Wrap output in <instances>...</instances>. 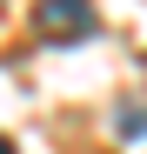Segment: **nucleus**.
I'll use <instances>...</instances> for the list:
<instances>
[{"mask_svg":"<svg viewBox=\"0 0 147 154\" xmlns=\"http://www.w3.org/2000/svg\"><path fill=\"white\" fill-rule=\"evenodd\" d=\"M34 27H40V40H54V47L87 40L94 34V7H87V0H34Z\"/></svg>","mask_w":147,"mask_h":154,"instance_id":"f257e3e1","label":"nucleus"},{"mask_svg":"<svg viewBox=\"0 0 147 154\" xmlns=\"http://www.w3.org/2000/svg\"><path fill=\"white\" fill-rule=\"evenodd\" d=\"M114 121H120V134H147V87H140L134 100H120V114H114Z\"/></svg>","mask_w":147,"mask_h":154,"instance_id":"f03ea898","label":"nucleus"},{"mask_svg":"<svg viewBox=\"0 0 147 154\" xmlns=\"http://www.w3.org/2000/svg\"><path fill=\"white\" fill-rule=\"evenodd\" d=\"M0 154H14V147H7V141H0Z\"/></svg>","mask_w":147,"mask_h":154,"instance_id":"7ed1b4c3","label":"nucleus"}]
</instances>
